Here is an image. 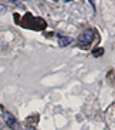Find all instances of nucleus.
I'll return each instance as SVG.
<instances>
[{"instance_id":"1","label":"nucleus","mask_w":115,"mask_h":130,"mask_svg":"<svg viewBox=\"0 0 115 130\" xmlns=\"http://www.w3.org/2000/svg\"><path fill=\"white\" fill-rule=\"evenodd\" d=\"M23 26L24 27H28V29H34V30H43L46 27V22L41 19H37L34 17L33 14H26L24 16V20H23Z\"/></svg>"},{"instance_id":"2","label":"nucleus","mask_w":115,"mask_h":130,"mask_svg":"<svg viewBox=\"0 0 115 130\" xmlns=\"http://www.w3.org/2000/svg\"><path fill=\"white\" fill-rule=\"evenodd\" d=\"M94 40V31L91 30V29H87V30H84L82 33H81L80 36H78V44H80L81 47H87L91 44V42Z\"/></svg>"},{"instance_id":"3","label":"nucleus","mask_w":115,"mask_h":130,"mask_svg":"<svg viewBox=\"0 0 115 130\" xmlns=\"http://www.w3.org/2000/svg\"><path fill=\"white\" fill-rule=\"evenodd\" d=\"M107 122L112 130H115V103L112 104L107 111Z\"/></svg>"},{"instance_id":"4","label":"nucleus","mask_w":115,"mask_h":130,"mask_svg":"<svg viewBox=\"0 0 115 130\" xmlns=\"http://www.w3.org/2000/svg\"><path fill=\"white\" fill-rule=\"evenodd\" d=\"M3 117H4V122L7 123V126L9 127H17V122H16V119L13 115H10V113H7V111H4L3 113Z\"/></svg>"},{"instance_id":"5","label":"nucleus","mask_w":115,"mask_h":130,"mask_svg":"<svg viewBox=\"0 0 115 130\" xmlns=\"http://www.w3.org/2000/svg\"><path fill=\"white\" fill-rule=\"evenodd\" d=\"M71 42H73V39L64 37V36H60V39H58V43H60V46H67V44H70Z\"/></svg>"},{"instance_id":"6","label":"nucleus","mask_w":115,"mask_h":130,"mask_svg":"<svg viewBox=\"0 0 115 130\" xmlns=\"http://www.w3.org/2000/svg\"><path fill=\"white\" fill-rule=\"evenodd\" d=\"M102 53H104V50L101 49V47H97V49H94V52H92L94 56H102Z\"/></svg>"},{"instance_id":"7","label":"nucleus","mask_w":115,"mask_h":130,"mask_svg":"<svg viewBox=\"0 0 115 130\" xmlns=\"http://www.w3.org/2000/svg\"><path fill=\"white\" fill-rule=\"evenodd\" d=\"M6 10H7V7H6V4L0 3V14H2V13H4Z\"/></svg>"}]
</instances>
